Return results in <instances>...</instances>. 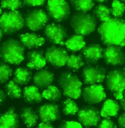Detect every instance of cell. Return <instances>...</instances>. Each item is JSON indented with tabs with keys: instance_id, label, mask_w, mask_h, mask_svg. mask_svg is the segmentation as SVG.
<instances>
[{
	"instance_id": "1",
	"label": "cell",
	"mask_w": 125,
	"mask_h": 128,
	"mask_svg": "<svg viewBox=\"0 0 125 128\" xmlns=\"http://www.w3.org/2000/svg\"><path fill=\"white\" fill-rule=\"evenodd\" d=\"M98 32L105 45L125 46V22L123 20L111 18L102 22Z\"/></svg>"
},
{
	"instance_id": "2",
	"label": "cell",
	"mask_w": 125,
	"mask_h": 128,
	"mask_svg": "<svg viewBox=\"0 0 125 128\" xmlns=\"http://www.w3.org/2000/svg\"><path fill=\"white\" fill-rule=\"evenodd\" d=\"M1 57L8 64H18L24 59V49L18 41L10 39L3 43L0 48Z\"/></svg>"
},
{
	"instance_id": "3",
	"label": "cell",
	"mask_w": 125,
	"mask_h": 128,
	"mask_svg": "<svg viewBox=\"0 0 125 128\" xmlns=\"http://www.w3.org/2000/svg\"><path fill=\"white\" fill-rule=\"evenodd\" d=\"M59 82L65 96L74 99L80 96L82 84L76 76L69 72H64L60 77Z\"/></svg>"
},
{
	"instance_id": "4",
	"label": "cell",
	"mask_w": 125,
	"mask_h": 128,
	"mask_svg": "<svg viewBox=\"0 0 125 128\" xmlns=\"http://www.w3.org/2000/svg\"><path fill=\"white\" fill-rule=\"evenodd\" d=\"M106 84L114 97L121 100L125 90V71L118 69L109 72L106 77Z\"/></svg>"
},
{
	"instance_id": "5",
	"label": "cell",
	"mask_w": 125,
	"mask_h": 128,
	"mask_svg": "<svg viewBox=\"0 0 125 128\" xmlns=\"http://www.w3.org/2000/svg\"><path fill=\"white\" fill-rule=\"evenodd\" d=\"M70 24L74 32L79 35H88L95 29V20L91 15L80 13L72 18Z\"/></svg>"
},
{
	"instance_id": "6",
	"label": "cell",
	"mask_w": 125,
	"mask_h": 128,
	"mask_svg": "<svg viewBox=\"0 0 125 128\" xmlns=\"http://www.w3.org/2000/svg\"><path fill=\"white\" fill-rule=\"evenodd\" d=\"M1 29L7 33H11L21 29L24 24V20L21 13L17 10L3 13L0 18Z\"/></svg>"
},
{
	"instance_id": "7",
	"label": "cell",
	"mask_w": 125,
	"mask_h": 128,
	"mask_svg": "<svg viewBox=\"0 0 125 128\" xmlns=\"http://www.w3.org/2000/svg\"><path fill=\"white\" fill-rule=\"evenodd\" d=\"M47 9L50 16L57 22L64 20L70 13L69 7L65 0H49Z\"/></svg>"
},
{
	"instance_id": "8",
	"label": "cell",
	"mask_w": 125,
	"mask_h": 128,
	"mask_svg": "<svg viewBox=\"0 0 125 128\" xmlns=\"http://www.w3.org/2000/svg\"><path fill=\"white\" fill-rule=\"evenodd\" d=\"M48 20L46 13L42 10L36 9L28 14L25 22L29 28L32 31H37L44 27Z\"/></svg>"
},
{
	"instance_id": "9",
	"label": "cell",
	"mask_w": 125,
	"mask_h": 128,
	"mask_svg": "<svg viewBox=\"0 0 125 128\" xmlns=\"http://www.w3.org/2000/svg\"><path fill=\"white\" fill-rule=\"evenodd\" d=\"M83 75L84 83L96 84L103 82L105 78L106 71L102 67L89 66L84 68Z\"/></svg>"
},
{
	"instance_id": "10",
	"label": "cell",
	"mask_w": 125,
	"mask_h": 128,
	"mask_svg": "<svg viewBox=\"0 0 125 128\" xmlns=\"http://www.w3.org/2000/svg\"><path fill=\"white\" fill-rule=\"evenodd\" d=\"M83 97L86 102L93 104H98L104 100L106 95L102 85L92 84L84 89Z\"/></svg>"
},
{
	"instance_id": "11",
	"label": "cell",
	"mask_w": 125,
	"mask_h": 128,
	"mask_svg": "<svg viewBox=\"0 0 125 128\" xmlns=\"http://www.w3.org/2000/svg\"><path fill=\"white\" fill-rule=\"evenodd\" d=\"M45 57L49 63L59 67L65 65L69 58L65 50L56 47L49 48L46 52Z\"/></svg>"
},
{
	"instance_id": "12",
	"label": "cell",
	"mask_w": 125,
	"mask_h": 128,
	"mask_svg": "<svg viewBox=\"0 0 125 128\" xmlns=\"http://www.w3.org/2000/svg\"><path fill=\"white\" fill-rule=\"evenodd\" d=\"M45 32L47 38L53 43L61 46L65 45L66 33L62 26L59 24H49L46 27Z\"/></svg>"
},
{
	"instance_id": "13",
	"label": "cell",
	"mask_w": 125,
	"mask_h": 128,
	"mask_svg": "<svg viewBox=\"0 0 125 128\" xmlns=\"http://www.w3.org/2000/svg\"><path fill=\"white\" fill-rule=\"evenodd\" d=\"M104 57L106 63L113 66L123 64L125 60V55L120 46L110 45L104 52Z\"/></svg>"
},
{
	"instance_id": "14",
	"label": "cell",
	"mask_w": 125,
	"mask_h": 128,
	"mask_svg": "<svg viewBox=\"0 0 125 128\" xmlns=\"http://www.w3.org/2000/svg\"><path fill=\"white\" fill-rule=\"evenodd\" d=\"M77 116L80 122L87 127L97 126L100 120L99 112L92 108L81 109L78 112Z\"/></svg>"
},
{
	"instance_id": "15",
	"label": "cell",
	"mask_w": 125,
	"mask_h": 128,
	"mask_svg": "<svg viewBox=\"0 0 125 128\" xmlns=\"http://www.w3.org/2000/svg\"><path fill=\"white\" fill-rule=\"evenodd\" d=\"M56 105L47 104L42 106L39 110V117L43 122H51L58 119L59 114Z\"/></svg>"
},
{
	"instance_id": "16",
	"label": "cell",
	"mask_w": 125,
	"mask_h": 128,
	"mask_svg": "<svg viewBox=\"0 0 125 128\" xmlns=\"http://www.w3.org/2000/svg\"><path fill=\"white\" fill-rule=\"evenodd\" d=\"M27 66L29 68L39 70L43 68L46 64V58L42 52L32 51L28 54Z\"/></svg>"
},
{
	"instance_id": "17",
	"label": "cell",
	"mask_w": 125,
	"mask_h": 128,
	"mask_svg": "<svg viewBox=\"0 0 125 128\" xmlns=\"http://www.w3.org/2000/svg\"><path fill=\"white\" fill-rule=\"evenodd\" d=\"M18 125V115L13 108L10 109L1 116L0 128H16Z\"/></svg>"
},
{
	"instance_id": "18",
	"label": "cell",
	"mask_w": 125,
	"mask_h": 128,
	"mask_svg": "<svg viewBox=\"0 0 125 128\" xmlns=\"http://www.w3.org/2000/svg\"><path fill=\"white\" fill-rule=\"evenodd\" d=\"M20 40L23 45L29 48H36L42 46L45 39L34 33H25L20 36Z\"/></svg>"
},
{
	"instance_id": "19",
	"label": "cell",
	"mask_w": 125,
	"mask_h": 128,
	"mask_svg": "<svg viewBox=\"0 0 125 128\" xmlns=\"http://www.w3.org/2000/svg\"><path fill=\"white\" fill-rule=\"evenodd\" d=\"M54 79V76L52 72L44 70L39 72L33 77L35 84L41 88H46L50 86Z\"/></svg>"
},
{
	"instance_id": "20",
	"label": "cell",
	"mask_w": 125,
	"mask_h": 128,
	"mask_svg": "<svg viewBox=\"0 0 125 128\" xmlns=\"http://www.w3.org/2000/svg\"><path fill=\"white\" fill-rule=\"evenodd\" d=\"M103 51V49L100 45L92 44L84 49L83 54L86 60L93 62L97 61L101 58Z\"/></svg>"
},
{
	"instance_id": "21",
	"label": "cell",
	"mask_w": 125,
	"mask_h": 128,
	"mask_svg": "<svg viewBox=\"0 0 125 128\" xmlns=\"http://www.w3.org/2000/svg\"><path fill=\"white\" fill-rule=\"evenodd\" d=\"M119 109V106L117 102L108 99L103 104L100 114L102 117L106 118L116 117L118 115Z\"/></svg>"
},
{
	"instance_id": "22",
	"label": "cell",
	"mask_w": 125,
	"mask_h": 128,
	"mask_svg": "<svg viewBox=\"0 0 125 128\" xmlns=\"http://www.w3.org/2000/svg\"><path fill=\"white\" fill-rule=\"evenodd\" d=\"M23 95L25 100L29 103H40L43 100V97L39 90L35 86L25 87L23 90Z\"/></svg>"
},
{
	"instance_id": "23",
	"label": "cell",
	"mask_w": 125,
	"mask_h": 128,
	"mask_svg": "<svg viewBox=\"0 0 125 128\" xmlns=\"http://www.w3.org/2000/svg\"><path fill=\"white\" fill-rule=\"evenodd\" d=\"M65 44L68 50L73 51H77L85 47L86 44L82 36L75 35L68 39Z\"/></svg>"
},
{
	"instance_id": "24",
	"label": "cell",
	"mask_w": 125,
	"mask_h": 128,
	"mask_svg": "<svg viewBox=\"0 0 125 128\" xmlns=\"http://www.w3.org/2000/svg\"><path fill=\"white\" fill-rule=\"evenodd\" d=\"M21 116L25 125L28 128L35 127L39 118L36 113L29 108L24 109L22 112Z\"/></svg>"
},
{
	"instance_id": "25",
	"label": "cell",
	"mask_w": 125,
	"mask_h": 128,
	"mask_svg": "<svg viewBox=\"0 0 125 128\" xmlns=\"http://www.w3.org/2000/svg\"><path fill=\"white\" fill-rule=\"evenodd\" d=\"M31 76V72L27 69L18 68L15 72L13 81L18 85H25L29 82Z\"/></svg>"
},
{
	"instance_id": "26",
	"label": "cell",
	"mask_w": 125,
	"mask_h": 128,
	"mask_svg": "<svg viewBox=\"0 0 125 128\" xmlns=\"http://www.w3.org/2000/svg\"><path fill=\"white\" fill-rule=\"evenodd\" d=\"M42 96L46 100L51 101H57L61 97V93L56 86H50L43 91Z\"/></svg>"
},
{
	"instance_id": "27",
	"label": "cell",
	"mask_w": 125,
	"mask_h": 128,
	"mask_svg": "<svg viewBox=\"0 0 125 128\" xmlns=\"http://www.w3.org/2000/svg\"><path fill=\"white\" fill-rule=\"evenodd\" d=\"M71 3L73 7L81 13H86L91 10L94 6L92 0H72Z\"/></svg>"
},
{
	"instance_id": "28",
	"label": "cell",
	"mask_w": 125,
	"mask_h": 128,
	"mask_svg": "<svg viewBox=\"0 0 125 128\" xmlns=\"http://www.w3.org/2000/svg\"><path fill=\"white\" fill-rule=\"evenodd\" d=\"M79 111V108L76 103L70 98H67L64 101L63 112L66 115H75Z\"/></svg>"
},
{
	"instance_id": "29",
	"label": "cell",
	"mask_w": 125,
	"mask_h": 128,
	"mask_svg": "<svg viewBox=\"0 0 125 128\" xmlns=\"http://www.w3.org/2000/svg\"><path fill=\"white\" fill-rule=\"evenodd\" d=\"M6 90L8 95L12 98H19L21 95V90L18 84L14 81L9 82L7 84Z\"/></svg>"
},
{
	"instance_id": "30",
	"label": "cell",
	"mask_w": 125,
	"mask_h": 128,
	"mask_svg": "<svg viewBox=\"0 0 125 128\" xmlns=\"http://www.w3.org/2000/svg\"><path fill=\"white\" fill-rule=\"evenodd\" d=\"M67 64L69 68L77 70L84 65V62L80 55H72L69 57Z\"/></svg>"
},
{
	"instance_id": "31",
	"label": "cell",
	"mask_w": 125,
	"mask_h": 128,
	"mask_svg": "<svg viewBox=\"0 0 125 128\" xmlns=\"http://www.w3.org/2000/svg\"><path fill=\"white\" fill-rule=\"evenodd\" d=\"M111 12L116 17L120 18L123 16L125 10V5L118 0H114L113 2Z\"/></svg>"
},
{
	"instance_id": "32",
	"label": "cell",
	"mask_w": 125,
	"mask_h": 128,
	"mask_svg": "<svg viewBox=\"0 0 125 128\" xmlns=\"http://www.w3.org/2000/svg\"><path fill=\"white\" fill-rule=\"evenodd\" d=\"M96 14L97 17L102 22L106 21L111 18V9L102 5H99L96 9Z\"/></svg>"
},
{
	"instance_id": "33",
	"label": "cell",
	"mask_w": 125,
	"mask_h": 128,
	"mask_svg": "<svg viewBox=\"0 0 125 128\" xmlns=\"http://www.w3.org/2000/svg\"><path fill=\"white\" fill-rule=\"evenodd\" d=\"M12 74V70L9 66L1 64L0 68V80L1 84L8 81Z\"/></svg>"
},
{
	"instance_id": "34",
	"label": "cell",
	"mask_w": 125,
	"mask_h": 128,
	"mask_svg": "<svg viewBox=\"0 0 125 128\" xmlns=\"http://www.w3.org/2000/svg\"><path fill=\"white\" fill-rule=\"evenodd\" d=\"M21 5L20 0H2L1 7L3 8L15 10L20 8Z\"/></svg>"
},
{
	"instance_id": "35",
	"label": "cell",
	"mask_w": 125,
	"mask_h": 128,
	"mask_svg": "<svg viewBox=\"0 0 125 128\" xmlns=\"http://www.w3.org/2000/svg\"><path fill=\"white\" fill-rule=\"evenodd\" d=\"M99 128H116L113 122L108 118L104 119L99 126Z\"/></svg>"
},
{
	"instance_id": "36",
	"label": "cell",
	"mask_w": 125,
	"mask_h": 128,
	"mask_svg": "<svg viewBox=\"0 0 125 128\" xmlns=\"http://www.w3.org/2000/svg\"><path fill=\"white\" fill-rule=\"evenodd\" d=\"M24 3L26 5L31 6H40L44 4V0H24Z\"/></svg>"
},
{
	"instance_id": "37",
	"label": "cell",
	"mask_w": 125,
	"mask_h": 128,
	"mask_svg": "<svg viewBox=\"0 0 125 128\" xmlns=\"http://www.w3.org/2000/svg\"><path fill=\"white\" fill-rule=\"evenodd\" d=\"M64 128H82V126L78 122L74 121L67 122L63 126Z\"/></svg>"
},
{
	"instance_id": "38",
	"label": "cell",
	"mask_w": 125,
	"mask_h": 128,
	"mask_svg": "<svg viewBox=\"0 0 125 128\" xmlns=\"http://www.w3.org/2000/svg\"><path fill=\"white\" fill-rule=\"evenodd\" d=\"M118 122L120 127L125 128V114L120 116L118 119Z\"/></svg>"
},
{
	"instance_id": "39",
	"label": "cell",
	"mask_w": 125,
	"mask_h": 128,
	"mask_svg": "<svg viewBox=\"0 0 125 128\" xmlns=\"http://www.w3.org/2000/svg\"><path fill=\"white\" fill-rule=\"evenodd\" d=\"M39 128H53V126L51 124V122H43L40 123L38 126Z\"/></svg>"
},
{
	"instance_id": "40",
	"label": "cell",
	"mask_w": 125,
	"mask_h": 128,
	"mask_svg": "<svg viewBox=\"0 0 125 128\" xmlns=\"http://www.w3.org/2000/svg\"><path fill=\"white\" fill-rule=\"evenodd\" d=\"M120 104H121L123 109L125 110V94H124L123 98L121 100Z\"/></svg>"
},
{
	"instance_id": "41",
	"label": "cell",
	"mask_w": 125,
	"mask_h": 128,
	"mask_svg": "<svg viewBox=\"0 0 125 128\" xmlns=\"http://www.w3.org/2000/svg\"><path fill=\"white\" fill-rule=\"evenodd\" d=\"M0 103H1L2 102V101L4 99V94L3 92L2 91V90H0Z\"/></svg>"
},
{
	"instance_id": "42",
	"label": "cell",
	"mask_w": 125,
	"mask_h": 128,
	"mask_svg": "<svg viewBox=\"0 0 125 128\" xmlns=\"http://www.w3.org/2000/svg\"><path fill=\"white\" fill-rule=\"evenodd\" d=\"M3 31H2V30L0 29V38L1 39L2 38V36L3 35Z\"/></svg>"
}]
</instances>
